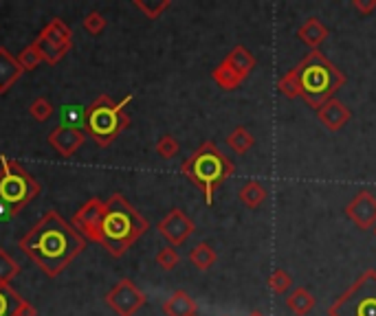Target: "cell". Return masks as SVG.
Listing matches in <instances>:
<instances>
[{
	"mask_svg": "<svg viewBox=\"0 0 376 316\" xmlns=\"http://www.w3.org/2000/svg\"><path fill=\"white\" fill-rule=\"evenodd\" d=\"M18 246L46 277H58L88 246V239L82 237L58 211H46L20 237Z\"/></svg>",
	"mask_w": 376,
	"mask_h": 316,
	"instance_id": "6da1fadb",
	"label": "cell"
},
{
	"mask_svg": "<svg viewBox=\"0 0 376 316\" xmlns=\"http://www.w3.org/2000/svg\"><path fill=\"white\" fill-rule=\"evenodd\" d=\"M148 229L150 222L124 198V193H112L106 200L100 244L112 257H122L136 244V239L148 233Z\"/></svg>",
	"mask_w": 376,
	"mask_h": 316,
	"instance_id": "7a4b0ae2",
	"label": "cell"
},
{
	"mask_svg": "<svg viewBox=\"0 0 376 316\" xmlns=\"http://www.w3.org/2000/svg\"><path fill=\"white\" fill-rule=\"evenodd\" d=\"M295 77L299 84V97L313 110L321 108L335 92L343 88L348 77L321 51H311L295 68Z\"/></svg>",
	"mask_w": 376,
	"mask_h": 316,
	"instance_id": "3957f363",
	"label": "cell"
},
{
	"mask_svg": "<svg viewBox=\"0 0 376 316\" xmlns=\"http://www.w3.org/2000/svg\"><path fill=\"white\" fill-rule=\"evenodd\" d=\"M183 176L194 182L205 196V202L211 207L214 205V193L216 189L236 172L233 163L218 150L216 143L205 141L200 148L190 156L185 158L181 165Z\"/></svg>",
	"mask_w": 376,
	"mask_h": 316,
	"instance_id": "277c9868",
	"label": "cell"
},
{
	"mask_svg": "<svg viewBox=\"0 0 376 316\" xmlns=\"http://www.w3.org/2000/svg\"><path fill=\"white\" fill-rule=\"evenodd\" d=\"M132 102V94H126L122 102H112L108 94H100L84 110V132L90 136L100 148H110L112 141L119 136L128 126L130 116L124 112V108Z\"/></svg>",
	"mask_w": 376,
	"mask_h": 316,
	"instance_id": "5b68a950",
	"label": "cell"
},
{
	"mask_svg": "<svg viewBox=\"0 0 376 316\" xmlns=\"http://www.w3.org/2000/svg\"><path fill=\"white\" fill-rule=\"evenodd\" d=\"M40 191V182L18 160L0 156V220L18 215Z\"/></svg>",
	"mask_w": 376,
	"mask_h": 316,
	"instance_id": "8992f818",
	"label": "cell"
},
{
	"mask_svg": "<svg viewBox=\"0 0 376 316\" xmlns=\"http://www.w3.org/2000/svg\"><path fill=\"white\" fill-rule=\"evenodd\" d=\"M328 316H376V271L367 268L352 281L331 303Z\"/></svg>",
	"mask_w": 376,
	"mask_h": 316,
	"instance_id": "52a82bcc",
	"label": "cell"
},
{
	"mask_svg": "<svg viewBox=\"0 0 376 316\" xmlns=\"http://www.w3.org/2000/svg\"><path fill=\"white\" fill-rule=\"evenodd\" d=\"M31 44L36 46L42 62L53 66L62 62V58L70 51V46H73V31L66 27V22L62 18H53Z\"/></svg>",
	"mask_w": 376,
	"mask_h": 316,
	"instance_id": "ba28073f",
	"label": "cell"
},
{
	"mask_svg": "<svg viewBox=\"0 0 376 316\" xmlns=\"http://www.w3.org/2000/svg\"><path fill=\"white\" fill-rule=\"evenodd\" d=\"M148 297L146 293H141V290L134 285V281L130 279H122L117 281L110 293L106 295V303L110 305V310L117 316H134L141 307L146 305Z\"/></svg>",
	"mask_w": 376,
	"mask_h": 316,
	"instance_id": "9c48e42d",
	"label": "cell"
},
{
	"mask_svg": "<svg viewBox=\"0 0 376 316\" xmlns=\"http://www.w3.org/2000/svg\"><path fill=\"white\" fill-rule=\"evenodd\" d=\"M104 209L106 202H102L100 198H90L88 202H84L77 213L73 215V224L75 231L86 237L88 241H97L100 244V229H102V217H104Z\"/></svg>",
	"mask_w": 376,
	"mask_h": 316,
	"instance_id": "30bf717a",
	"label": "cell"
},
{
	"mask_svg": "<svg viewBox=\"0 0 376 316\" xmlns=\"http://www.w3.org/2000/svg\"><path fill=\"white\" fill-rule=\"evenodd\" d=\"M196 231V224L183 209H172L159 222V233L170 241V246H181Z\"/></svg>",
	"mask_w": 376,
	"mask_h": 316,
	"instance_id": "8fae6325",
	"label": "cell"
},
{
	"mask_svg": "<svg viewBox=\"0 0 376 316\" xmlns=\"http://www.w3.org/2000/svg\"><path fill=\"white\" fill-rule=\"evenodd\" d=\"M343 213L348 220L355 222L357 229L367 231L376 224V198L370 191H359L357 196L345 205Z\"/></svg>",
	"mask_w": 376,
	"mask_h": 316,
	"instance_id": "7c38bea8",
	"label": "cell"
},
{
	"mask_svg": "<svg viewBox=\"0 0 376 316\" xmlns=\"http://www.w3.org/2000/svg\"><path fill=\"white\" fill-rule=\"evenodd\" d=\"M86 132L77 126H68V124H60L51 134H49V145L51 148L64 156V158H70L73 156L82 145L86 143Z\"/></svg>",
	"mask_w": 376,
	"mask_h": 316,
	"instance_id": "4fadbf2b",
	"label": "cell"
},
{
	"mask_svg": "<svg viewBox=\"0 0 376 316\" xmlns=\"http://www.w3.org/2000/svg\"><path fill=\"white\" fill-rule=\"evenodd\" d=\"M317 112V119H319V124L328 130V132H339L343 130L345 124H350V119H352V110L339 102V99H328L321 108L315 110Z\"/></svg>",
	"mask_w": 376,
	"mask_h": 316,
	"instance_id": "5bb4252c",
	"label": "cell"
},
{
	"mask_svg": "<svg viewBox=\"0 0 376 316\" xmlns=\"http://www.w3.org/2000/svg\"><path fill=\"white\" fill-rule=\"evenodd\" d=\"M222 64H227L236 75L245 82L251 72L255 70V58H253V53L249 51L247 46H242V44H238V46H233L231 51L227 53V58L222 60Z\"/></svg>",
	"mask_w": 376,
	"mask_h": 316,
	"instance_id": "9a60e30c",
	"label": "cell"
},
{
	"mask_svg": "<svg viewBox=\"0 0 376 316\" xmlns=\"http://www.w3.org/2000/svg\"><path fill=\"white\" fill-rule=\"evenodd\" d=\"M22 70L18 60L7 51L5 46H0V94H5L9 92V88L20 80L22 75Z\"/></svg>",
	"mask_w": 376,
	"mask_h": 316,
	"instance_id": "2e32d148",
	"label": "cell"
},
{
	"mask_svg": "<svg viewBox=\"0 0 376 316\" xmlns=\"http://www.w3.org/2000/svg\"><path fill=\"white\" fill-rule=\"evenodd\" d=\"M331 36V31H328L326 24L319 20V18H308L306 22L301 24V27L297 29V38L306 44L308 48H313V51H319V44Z\"/></svg>",
	"mask_w": 376,
	"mask_h": 316,
	"instance_id": "e0dca14e",
	"label": "cell"
},
{
	"mask_svg": "<svg viewBox=\"0 0 376 316\" xmlns=\"http://www.w3.org/2000/svg\"><path fill=\"white\" fill-rule=\"evenodd\" d=\"M196 301L185 293V290H176V293L166 299V303H163V312H166V316H196Z\"/></svg>",
	"mask_w": 376,
	"mask_h": 316,
	"instance_id": "ac0fdd59",
	"label": "cell"
},
{
	"mask_svg": "<svg viewBox=\"0 0 376 316\" xmlns=\"http://www.w3.org/2000/svg\"><path fill=\"white\" fill-rule=\"evenodd\" d=\"M317 305V299L315 295L311 293L308 288H297L289 295L286 299V307L295 314V316H306L308 312H313Z\"/></svg>",
	"mask_w": 376,
	"mask_h": 316,
	"instance_id": "d6986e66",
	"label": "cell"
},
{
	"mask_svg": "<svg viewBox=\"0 0 376 316\" xmlns=\"http://www.w3.org/2000/svg\"><path fill=\"white\" fill-rule=\"evenodd\" d=\"M267 187L262 185V182H257V180H247L245 185H242V189H240V193H238V198H240V202L247 207V209H257L260 207L264 200H267Z\"/></svg>",
	"mask_w": 376,
	"mask_h": 316,
	"instance_id": "ffe728a7",
	"label": "cell"
},
{
	"mask_svg": "<svg viewBox=\"0 0 376 316\" xmlns=\"http://www.w3.org/2000/svg\"><path fill=\"white\" fill-rule=\"evenodd\" d=\"M227 145L229 148L236 152L238 156H245L253 145H255V136L245 128V126H238V128H233V132L227 136Z\"/></svg>",
	"mask_w": 376,
	"mask_h": 316,
	"instance_id": "44dd1931",
	"label": "cell"
},
{
	"mask_svg": "<svg viewBox=\"0 0 376 316\" xmlns=\"http://www.w3.org/2000/svg\"><path fill=\"white\" fill-rule=\"evenodd\" d=\"M216 259H218L216 251L211 249V246L207 244V241H200V244H196V246L190 251V261L196 266V268H198L200 273L209 271L211 266L216 263Z\"/></svg>",
	"mask_w": 376,
	"mask_h": 316,
	"instance_id": "7402d4cb",
	"label": "cell"
},
{
	"mask_svg": "<svg viewBox=\"0 0 376 316\" xmlns=\"http://www.w3.org/2000/svg\"><path fill=\"white\" fill-rule=\"evenodd\" d=\"M211 80H214L222 90H236V88L242 86V80L227 64H222V62L214 70H211Z\"/></svg>",
	"mask_w": 376,
	"mask_h": 316,
	"instance_id": "603a6c76",
	"label": "cell"
},
{
	"mask_svg": "<svg viewBox=\"0 0 376 316\" xmlns=\"http://www.w3.org/2000/svg\"><path fill=\"white\" fill-rule=\"evenodd\" d=\"M22 297L9 283H0V316H16Z\"/></svg>",
	"mask_w": 376,
	"mask_h": 316,
	"instance_id": "cb8c5ba5",
	"label": "cell"
},
{
	"mask_svg": "<svg viewBox=\"0 0 376 316\" xmlns=\"http://www.w3.org/2000/svg\"><path fill=\"white\" fill-rule=\"evenodd\" d=\"M18 275H20V263L5 249H0V283H9Z\"/></svg>",
	"mask_w": 376,
	"mask_h": 316,
	"instance_id": "d4e9b609",
	"label": "cell"
},
{
	"mask_svg": "<svg viewBox=\"0 0 376 316\" xmlns=\"http://www.w3.org/2000/svg\"><path fill=\"white\" fill-rule=\"evenodd\" d=\"M170 0H154V3H150V0H134V7L144 13L148 20H156L161 18V13L170 9Z\"/></svg>",
	"mask_w": 376,
	"mask_h": 316,
	"instance_id": "484cf974",
	"label": "cell"
},
{
	"mask_svg": "<svg viewBox=\"0 0 376 316\" xmlns=\"http://www.w3.org/2000/svg\"><path fill=\"white\" fill-rule=\"evenodd\" d=\"M29 114L31 119L38 121V124H44V121H49L53 116V104L46 99V97H38V99H33L29 106Z\"/></svg>",
	"mask_w": 376,
	"mask_h": 316,
	"instance_id": "4316f807",
	"label": "cell"
},
{
	"mask_svg": "<svg viewBox=\"0 0 376 316\" xmlns=\"http://www.w3.org/2000/svg\"><path fill=\"white\" fill-rule=\"evenodd\" d=\"M156 154L161 156V158H166V160H170V158H174L176 154H178V141H176V136H172V134H163L159 141H156Z\"/></svg>",
	"mask_w": 376,
	"mask_h": 316,
	"instance_id": "83f0119b",
	"label": "cell"
},
{
	"mask_svg": "<svg viewBox=\"0 0 376 316\" xmlns=\"http://www.w3.org/2000/svg\"><path fill=\"white\" fill-rule=\"evenodd\" d=\"M291 283H293V277L284 268H275L273 275L269 277V288L273 290L275 295H284L286 290L291 288Z\"/></svg>",
	"mask_w": 376,
	"mask_h": 316,
	"instance_id": "f1b7e54d",
	"label": "cell"
},
{
	"mask_svg": "<svg viewBox=\"0 0 376 316\" xmlns=\"http://www.w3.org/2000/svg\"><path fill=\"white\" fill-rule=\"evenodd\" d=\"M277 88H279V92H281V94L289 97V99H297V97H299V84H297V77H295L293 68H291L289 72H284V75L279 77Z\"/></svg>",
	"mask_w": 376,
	"mask_h": 316,
	"instance_id": "f546056e",
	"label": "cell"
},
{
	"mask_svg": "<svg viewBox=\"0 0 376 316\" xmlns=\"http://www.w3.org/2000/svg\"><path fill=\"white\" fill-rule=\"evenodd\" d=\"M16 60H18L20 68L25 70V72H27V70H36L38 64L42 62V58H40V53L36 51V46H33V44H29L27 48H22L20 55H18Z\"/></svg>",
	"mask_w": 376,
	"mask_h": 316,
	"instance_id": "4dcf8cb0",
	"label": "cell"
},
{
	"mask_svg": "<svg viewBox=\"0 0 376 316\" xmlns=\"http://www.w3.org/2000/svg\"><path fill=\"white\" fill-rule=\"evenodd\" d=\"M156 263L161 266L163 271L166 273H170V271H174L176 266H178V261H181V257H178V253H176V249H172V246H166V249H161L159 253H156Z\"/></svg>",
	"mask_w": 376,
	"mask_h": 316,
	"instance_id": "1f68e13d",
	"label": "cell"
},
{
	"mask_svg": "<svg viewBox=\"0 0 376 316\" xmlns=\"http://www.w3.org/2000/svg\"><path fill=\"white\" fill-rule=\"evenodd\" d=\"M106 18L100 13V11H88L86 13V18H84V22H82V27H84V31H88L90 36H100L104 29H106Z\"/></svg>",
	"mask_w": 376,
	"mask_h": 316,
	"instance_id": "d6a6232c",
	"label": "cell"
},
{
	"mask_svg": "<svg viewBox=\"0 0 376 316\" xmlns=\"http://www.w3.org/2000/svg\"><path fill=\"white\" fill-rule=\"evenodd\" d=\"M352 7H355L361 16H370L376 9V0H352Z\"/></svg>",
	"mask_w": 376,
	"mask_h": 316,
	"instance_id": "836d02e7",
	"label": "cell"
},
{
	"mask_svg": "<svg viewBox=\"0 0 376 316\" xmlns=\"http://www.w3.org/2000/svg\"><path fill=\"white\" fill-rule=\"evenodd\" d=\"M16 316H38V310L33 303H29L27 299H22L18 310H16Z\"/></svg>",
	"mask_w": 376,
	"mask_h": 316,
	"instance_id": "e575fe53",
	"label": "cell"
},
{
	"mask_svg": "<svg viewBox=\"0 0 376 316\" xmlns=\"http://www.w3.org/2000/svg\"><path fill=\"white\" fill-rule=\"evenodd\" d=\"M249 316H267V314H264V312H260V310H255V312H251Z\"/></svg>",
	"mask_w": 376,
	"mask_h": 316,
	"instance_id": "d590c367",
	"label": "cell"
},
{
	"mask_svg": "<svg viewBox=\"0 0 376 316\" xmlns=\"http://www.w3.org/2000/svg\"><path fill=\"white\" fill-rule=\"evenodd\" d=\"M372 233H374V237H376V224L372 227Z\"/></svg>",
	"mask_w": 376,
	"mask_h": 316,
	"instance_id": "8d00e7d4",
	"label": "cell"
}]
</instances>
